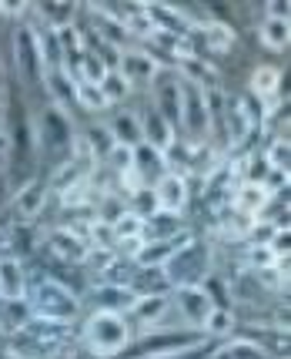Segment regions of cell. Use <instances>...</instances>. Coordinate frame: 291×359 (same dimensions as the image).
Masks as SVG:
<instances>
[{
  "mask_svg": "<svg viewBox=\"0 0 291 359\" xmlns=\"http://www.w3.org/2000/svg\"><path fill=\"white\" fill-rule=\"evenodd\" d=\"M10 339H14L10 349L20 359H57L71 349L74 329H71V323H50V319L31 316L24 326L10 332Z\"/></svg>",
  "mask_w": 291,
  "mask_h": 359,
  "instance_id": "6da1fadb",
  "label": "cell"
},
{
  "mask_svg": "<svg viewBox=\"0 0 291 359\" xmlns=\"http://www.w3.org/2000/svg\"><path fill=\"white\" fill-rule=\"evenodd\" d=\"M27 309L37 319H50V323H74L80 313V299L77 292L61 279H37L27 285Z\"/></svg>",
  "mask_w": 291,
  "mask_h": 359,
  "instance_id": "7a4b0ae2",
  "label": "cell"
},
{
  "mask_svg": "<svg viewBox=\"0 0 291 359\" xmlns=\"http://www.w3.org/2000/svg\"><path fill=\"white\" fill-rule=\"evenodd\" d=\"M80 339L87 346V356L94 359H114L121 356L127 343H131V323L127 316H114V313H94L84 323Z\"/></svg>",
  "mask_w": 291,
  "mask_h": 359,
  "instance_id": "3957f363",
  "label": "cell"
},
{
  "mask_svg": "<svg viewBox=\"0 0 291 359\" xmlns=\"http://www.w3.org/2000/svg\"><path fill=\"white\" fill-rule=\"evenodd\" d=\"M201 329H154L134 346V359H187L204 346Z\"/></svg>",
  "mask_w": 291,
  "mask_h": 359,
  "instance_id": "277c9868",
  "label": "cell"
},
{
  "mask_svg": "<svg viewBox=\"0 0 291 359\" xmlns=\"http://www.w3.org/2000/svg\"><path fill=\"white\" fill-rule=\"evenodd\" d=\"M164 279H168L171 289H184V285H204L208 282V272H211V249L204 242H191L171 255L168 262L161 266Z\"/></svg>",
  "mask_w": 291,
  "mask_h": 359,
  "instance_id": "5b68a950",
  "label": "cell"
},
{
  "mask_svg": "<svg viewBox=\"0 0 291 359\" xmlns=\"http://www.w3.org/2000/svg\"><path fill=\"white\" fill-rule=\"evenodd\" d=\"M178 97H181V128L191 148H201L211 131V104H208V88H198L191 81L178 78Z\"/></svg>",
  "mask_w": 291,
  "mask_h": 359,
  "instance_id": "8992f818",
  "label": "cell"
},
{
  "mask_svg": "<svg viewBox=\"0 0 291 359\" xmlns=\"http://www.w3.org/2000/svg\"><path fill=\"white\" fill-rule=\"evenodd\" d=\"M171 306L181 313V319L187 323V329H201L204 319L215 309V299L208 292V285H184V289H171Z\"/></svg>",
  "mask_w": 291,
  "mask_h": 359,
  "instance_id": "52a82bcc",
  "label": "cell"
},
{
  "mask_svg": "<svg viewBox=\"0 0 291 359\" xmlns=\"http://www.w3.org/2000/svg\"><path fill=\"white\" fill-rule=\"evenodd\" d=\"M191 242H194V232H191V229H181V232L168 235V238H144L141 252L131 259V262L138 269H161L174 252L184 249V245H191Z\"/></svg>",
  "mask_w": 291,
  "mask_h": 359,
  "instance_id": "ba28073f",
  "label": "cell"
},
{
  "mask_svg": "<svg viewBox=\"0 0 291 359\" xmlns=\"http://www.w3.org/2000/svg\"><path fill=\"white\" fill-rule=\"evenodd\" d=\"M87 238L80 232H71V229H50L47 232V252L54 255V259H61L67 266H80L84 259H87Z\"/></svg>",
  "mask_w": 291,
  "mask_h": 359,
  "instance_id": "9c48e42d",
  "label": "cell"
},
{
  "mask_svg": "<svg viewBox=\"0 0 291 359\" xmlns=\"http://www.w3.org/2000/svg\"><path fill=\"white\" fill-rule=\"evenodd\" d=\"M184 205H187V182H184V175L178 172L161 175L157 185H154V208L164 212V215H178Z\"/></svg>",
  "mask_w": 291,
  "mask_h": 359,
  "instance_id": "30bf717a",
  "label": "cell"
},
{
  "mask_svg": "<svg viewBox=\"0 0 291 359\" xmlns=\"http://www.w3.org/2000/svg\"><path fill=\"white\" fill-rule=\"evenodd\" d=\"M27 299V272L17 255L0 259V302H24Z\"/></svg>",
  "mask_w": 291,
  "mask_h": 359,
  "instance_id": "8fae6325",
  "label": "cell"
},
{
  "mask_svg": "<svg viewBox=\"0 0 291 359\" xmlns=\"http://www.w3.org/2000/svg\"><path fill=\"white\" fill-rule=\"evenodd\" d=\"M171 313V296H138L134 299V306H131V313H127V323H134L141 329H157L161 326V319Z\"/></svg>",
  "mask_w": 291,
  "mask_h": 359,
  "instance_id": "7c38bea8",
  "label": "cell"
},
{
  "mask_svg": "<svg viewBox=\"0 0 291 359\" xmlns=\"http://www.w3.org/2000/svg\"><path fill=\"white\" fill-rule=\"evenodd\" d=\"M91 296H94V313H114V316H127L134 299H138L127 285H111V282L94 285Z\"/></svg>",
  "mask_w": 291,
  "mask_h": 359,
  "instance_id": "4fadbf2b",
  "label": "cell"
},
{
  "mask_svg": "<svg viewBox=\"0 0 291 359\" xmlns=\"http://www.w3.org/2000/svg\"><path fill=\"white\" fill-rule=\"evenodd\" d=\"M14 54H17V71L24 81H44V64L37 57L31 27H17L14 34Z\"/></svg>",
  "mask_w": 291,
  "mask_h": 359,
  "instance_id": "5bb4252c",
  "label": "cell"
},
{
  "mask_svg": "<svg viewBox=\"0 0 291 359\" xmlns=\"http://www.w3.org/2000/svg\"><path fill=\"white\" fill-rule=\"evenodd\" d=\"M121 78L131 84V88H148L154 78H157V61L144 50H127L121 54Z\"/></svg>",
  "mask_w": 291,
  "mask_h": 359,
  "instance_id": "9a60e30c",
  "label": "cell"
},
{
  "mask_svg": "<svg viewBox=\"0 0 291 359\" xmlns=\"http://www.w3.org/2000/svg\"><path fill=\"white\" fill-rule=\"evenodd\" d=\"M268 202H271V191L264 185H255V182H241V185L234 188V195H231L234 215H245V219H251V222L264 212Z\"/></svg>",
  "mask_w": 291,
  "mask_h": 359,
  "instance_id": "2e32d148",
  "label": "cell"
},
{
  "mask_svg": "<svg viewBox=\"0 0 291 359\" xmlns=\"http://www.w3.org/2000/svg\"><path fill=\"white\" fill-rule=\"evenodd\" d=\"M141 138H144V144L148 148H154L157 155H164L171 144H174V128L157 114V108H148L144 111V118H141Z\"/></svg>",
  "mask_w": 291,
  "mask_h": 359,
  "instance_id": "e0dca14e",
  "label": "cell"
},
{
  "mask_svg": "<svg viewBox=\"0 0 291 359\" xmlns=\"http://www.w3.org/2000/svg\"><path fill=\"white\" fill-rule=\"evenodd\" d=\"M44 198H47L44 182H27V185L17 191V198H14V215L20 222H34L41 212H44Z\"/></svg>",
  "mask_w": 291,
  "mask_h": 359,
  "instance_id": "ac0fdd59",
  "label": "cell"
},
{
  "mask_svg": "<svg viewBox=\"0 0 291 359\" xmlns=\"http://www.w3.org/2000/svg\"><path fill=\"white\" fill-rule=\"evenodd\" d=\"M111 138H114V144H124V148H138L141 141V118L134 114V111H124V114H118L114 121H111Z\"/></svg>",
  "mask_w": 291,
  "mask_h": 359,
  "instance_id": "d6986e66",
  "label": "cell"
},
{
  "mask_svg": "<svg viewBox=\"0 0 291 359\" xmlns=\"http://www.w3.org/2000/svg\"><path fill=\"white\" fill-rule=\"evenodd\" d=\"M225 128H228V141L231 144H245L248 135L255 131V125L248 121V114L241 111V104L238 101H225Z\"/></svg>",
  "mask_w": 291,
  "mask_h": 359,
  "instance_id": "ffe728a7",
  "label": "cell"
},
{
  "mask_svg": "<svg viewBox=\"0 0 291 359\" xmlns=\"http://www.w3.org/2000/svg\"><path fill=\"white\" fill-rule=\"evenodd\" d=\"M111 232H114V245L118 242H131V238H144V215L124 208L121 215L111 222Z\"/></svg>",
  "mask_w": 291,
  "mask_h": 359,
  "instance_id": "44dd1931",
  "label": "cell"
},
{
  "mask_svg": "<svg viewBox=\"0 0 291 359\" xmlns=\"http://www.w3.org/2000/svg\"><path fill=\"white\" fill-rule=\"evenodd\" d=\"M281 88V71L278 67H258L255 74H251V97H258V101H271Z\"/></svg>",
  "mask_w": 291,
  "mask_h": 359,
  "instance_id": "7402d4cb",
  "label": "cell"
},
{
  "mask_svg": "<svg viewBox=\"0 0 291 359\" xmlns=\"http://www.w3.org/2000/svg\"><path fill=\"white\" fill-rule=\"evenodd\" d=\"M211 359H268V353L258 343H251L248 336H238V339L221 346L218 353H211Z\"/></svg>",
  "mask_w": 291,
  "mask_h": 359,
  "instance_id": "603a6c76",
  "label": "cell"
},
{
  "mask_svg": "<svg viewBox=\"0 0 291 359\" xmlns=\"http://www.w3.org/2000/svg\"><path fill=\"white\" fill-rule=\"evenodd\" d=\"M204 47L211 54H228L231 47H234V31H231L228 24H221V20L204 24Z\"/></svg>",
  "mask_w": 291,
  "mask_h": 359,
  "instance_id": "cb8c5ba5",
  "label": "cell"
},
{
  "mask_svg": "<svg viewBox=\"0 0 291 359\" xmlns=\"http://www.w3.org/2000/svg\"><path fill=\"white\" fill-rule=\"evenodd\" d=\"M288 41H291L288 20H271V17H264V24H261V44L268 47V50H285Z\"/></svg>",
  "mask_w": 291,
  "mask_h": 359,
  "instance_id": "d4e9b609",
  "label": "cell"
},
{
  "mask_svg": "<svg viewBox=\"0 0 291 359\" xmlns=\"http://www.w3.org/2000/svg\"><path fill=\"white\" fill-rule=\"evenodd\" d=\"M44 84H47V91L54 94V101H57V104H71V101H74V78H71L64 67L61 71H47Z\"/></svg>",
  "mask_w": 291,
  "mask_h": 359,
  "instance_id": "484cf974",
  "label": "cell"
},
{
  "mask_svg": "<svg viewBox=\"0 0 291 359\" xmlns=\"http://www.w3.org/2000/svg\"><path fill=\"white\" fill-rule=\"evenodd\" d=\"M74 101L84 111L108 108V101H104V94H101V84H87V81H77V78H74Z\"/></svg>",
  "mask_w": 291,
  "mask_h": 359,
  "instance_id": "4316f807",
  "label": "cell"
},
{
  "mask_svg": "<svg viewBox=\"0 0 291 359\" xmlns=\"http://www.w3.org/2000/svg\"><path fill=\"white\" fill-rule=\"evenodd\" d=\"M101 94H104V101H108V108H111V104H118V101H124L131 94V84L121 78V71H108L104 81H101Z\"/></svg>",
  "mask_w": 291,
  "mask_h": 359,
  "instance_id": "83f0119b",
  "label": "cell"
},
{
  "mask_svg": "<svg viewBox=\"0 0 291 359\" xmlns=\"http://www.w3.org/2000/svg\"><path fill=\"white\" fill-rule=\"evenodd\" d=\"M231 329H234V316H231V309L215 306V309H211V316L204 319L201 332H204V336H228Z\"/></svg>",
  "mask_w": 291,
  "mask_h": 359,
  "instance_id": "f1b7e54d",
  "label": "cell"
},
{
  "mask_svg": "<svg viewBox=\"0 0 291 359\" xmlns=\"http://www.w3.org/2000/svg\"><path fill=\"white\" fill-rule=\"evenodd\" d=\"M108 74V64L104 57H94V54H84L80 64H77V81H87V84H101Z\"/></svg>",
  "mask_w": 291,
  "mask_h": 359,
  "instance_id": "f546056e",
  "label": "cell"
},
{
  "mask_svg": "<svg viewBox=\"0 0 291 359\" xmlns=\"http://www.w3.org/2000/svg\"><path fill=\"white\" fill-rule=\"evenodd\" d=\"M245 262L251 272H261V269H275L278 255L271 252V245H248L245 249Z\"/></svg>",
  "mask_w": 291,
  "mask_h": 359,
  "instance_id": "4dcf8cb0",
  "label": "cell"
},
{
  "mask_svg": "<svg viewBox=\"0 0 291 359\" xmlns=\"http://www.w3.org/2000/svg\"><path fill=\"white\" fill-rule=\"evenodd\" d=\"M264 161H268V168H271V172H285V175H288V161H291L288 138H275V141H271V148H268Z\"/></svg>",
  "mask_w": 291,
  "mask_h": 359,
  "instance_id": "1f68e13d",
  "label": "cell"
},
{
  "mask_svg": "<svg viewBox=\"0 0 291 359\" xmlns=\"http://www.w3.org/2000/svg\"><path fill=\"white\" fill-rule=\"evenodd\" d=\"M264 11H268V17H271V20H288V14H291V7H288V4H281V0H271Z\"/></svg>",
  "mask_w": 291,
  "mask_h": 359,
  "instance_id": "d6a6232c",
  "label": "cell"
},
{
  "mask_svg": "<svg viewBox=\"0 0 291 359\" xmlns=\"http://www.w3.org/2000/svg\"><path fill=\"white\" fill-rule=\"evenodd\" d=\"M0 14L20 17V14H27V7H24V4H10V0H0Z\"/></svg>",
  "mask_w": 291,
  "mask_h": 359,
  "instance_id": "836d02e7",
  "label": "cell"
},
{
  "mask_svg": "<svg viewBox=\"0 0 291 359\" xmlns=\"http://www.w3.org/2000/svg\"><path fill=\"white\" fill-rule=\"evenodd\" d=\"M0 359H20V356H17L14 349H3V346H0Z\"/></svg>",
  "mask_w": 291,
  "mask_h": 359,
  "instance_id": "e575fe53",
  "label": "cell"
},
{
  "mask_svg": "<svg viewBox=\"0 0 291 359\" xmlns=\"http://www.w3.org/2000/svg\"><path fill=\"white\" fill-rule=\"evenodd\" d=\"M67 359H94V356H87V353H71Z\"/></svg>",
  "mask_w": 291,
  "mask_h": 359,
  "instance_id": "d590c367",
  "label": "cell"
}]
</instances>
